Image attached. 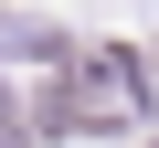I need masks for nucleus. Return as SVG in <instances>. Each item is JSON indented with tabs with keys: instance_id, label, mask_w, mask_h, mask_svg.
Returning <instances> with one entry per match:
<instances>
[]
</instances>
